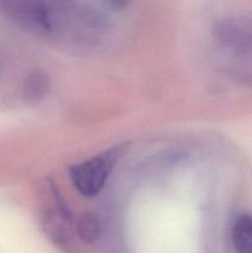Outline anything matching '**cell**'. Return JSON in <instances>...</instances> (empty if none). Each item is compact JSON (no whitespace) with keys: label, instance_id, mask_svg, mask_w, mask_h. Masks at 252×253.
I'll use <instances>...</instances> for the list:
<instances>
[{"label":"cell","instance_id":"cell-1","mask_svg":"<svg viewBox=\"0 0 252 253\" xmlns=\"http://www.w3.org/2000/svg\"><path fill=\"white\" fill-rule=\"evenodd\" d=\"M111 156L93 157L71 168V178L76 189L84 197H94L105 185L111 170Z\"/></svg>","mask_w":252,"mask_h":253},{"label":"cell","instance_id":"cell-2","mask_svg":"<svg viewBox=\"0 0 252 253\" xmlns=\"http://www.w3.org/2000/svg\"><path fill=\"white\" fill-rule=\"evenodd\" d=\"M221 41L234 51L252 53V16H231L219 27Z\"/></svg>","mask_w":252,"mask_h":253},{"label":"cell","instance_id":"cell-3","mask_svg":"<svg viewBox=\"0 0 252 253\" xmlns=\"http://www.w3.org/2000/svg\"><path fill=\"white\" fill-rule=\"evenodd\" d=\"M231 240L236 253H252V215H242L235 221Z\"/></svg>","mask_w":252,"mask_h":253},{"label":"cell","instance_id":"cell-4","mask_svg":"<svg viewBox=\"0 0 252 253\" xmlns=\"http://www.w3.org/2000/svg\"><path fill=\"white\" fill-rule=\"evenodd\" d=\"M49 82L48 76L44 72H35L29 77L26 83V94L32 100H40L48 93Z\"/></svg>","mask_w":252,"mask_h":253},{"label":"cell","instance_id":"cell-5","mask_svg":"<svg viewBox=\"0 0 252 253\" xmlns=\"http://www.w3.org/2000/svg\"><path fill=\"white\" fill-rule=\"evenodd\" d=\"M78 232L83 241L88 242V244L95 241L100 234V224L95 215L90 214V212L84 214L79 220Z\"/></svg>","mask_w":252,"mask_h":253}]
</instances>
